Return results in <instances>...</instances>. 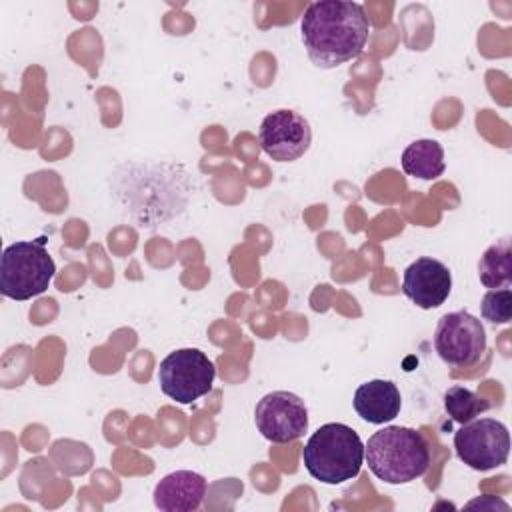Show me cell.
<instances>
[{
  "mask_svg": "<svg viewBox=\"0 0 512 512\" xmlns=\"http://www.w3.org/2000/svg\"><path fill=\"white\" fill-rule=\"evenodd\" d=\"M258 140L272 160L294 162L310 148L312 130L302 114L280 108L262 120Z\"/></svg>",
  "mask_w": 512,
  "mask_h": 512,
  "instance_id": "cell-9",
  "label": "cell"
},
{
  "mask_svg": "<svg viewBox=\"0 0 512 512\" xmlns=\"http://www.w3.org/2000/svg\"><path fill=\"white\" fill-rule=\"evenodd\" d=\"M488 408H490V402L486 398H482L474 390L458 386V384L450 386L444 394V410L458 424H466V422L478 418Z\"/></svg>",
  "mask_w": 512,
  "mask_h": 512,
  "instance_id": "cell-15",
  "label": "cell"
},
{
  "mask_svg": "<svg viewBox=\"0 0 512 512\" xmlns=\"http://www.w3.org/2000/svg\"><path fill=\"white\" fill-rule=\"evenodd\" d=\"M456 456L472 470H492L506 464L510 454V434L504 422L494 418H474L454 434Z\"/></svg>",
  "mask_w": 512,
  "mask_h": 512,
  "instance_id": "cell-7",
  "label": "cell"
},
{
  "mask_svg": "<svg viewBox=\"0 0 512 512\" xmlns=\"http://www.w3.org/2000/svg\"><path fill=\"white\" fill-rule=\"evenodd\" d=\"M482 318L492 324H508L512 318V290L498 288L488 290L480 304Z\"/></svg>",
  "mask_w": 512,
  "mask_h": 512,
  "instance_id": "cell-16",
  "label": "cell"
},
{
  "mask_svg": "<svg viewBox=\"0 0 512 512\" xmlns=\"http://www.w3.org/2000/svg\"><path fill=\"white\" fill-rule=\"evenodd\" d=\"M434 350L452 368H470L486 352L484 324L466 310L444 314L434 330Z\"/></svg>",
  "mask_w": 512,
  "mask_h": 512,
  "instance_id": "cell-6",
  "label": "cell"
},
{
  "mask_svg": "<svg viewBox=\"0 0 512 512\" xmlns=\"http://www.w3.org/2000/svg\"><path fill=\"white\" fill-rule=\"evenodd\" d=\"M302 460L314 480L322 484H342L360 474L364 442L354 428L342 422H328L308 438Z\"/></svg>",
  "mask_w": 512,
  "mask_h": 512,
  "instance_id": "cell-3",
  "label": "cell"
},
{
  "mask_svg": "<svg viewBox=\"0 0 512 512\" xmlns=\"http://www.w3.org/2000/svg\"><path fill=\"white\" fill-rule=\"evenodd\" d=\"M206 488L208 484L202 474L176 470L154 486V504L166 512H192L204 502Z\"/></svg>",
  "mask_w": 512,
  "mask_h": 512,
  "instance_id": "cell-11",
  "label": "cell"
},
{
  "mask_svg": "<svg viewBox=\"0 0 512 512\" xmlns=\"http://www.w3.org/2000/svg\"><path fill=\"white\" fill-rule=\"evenodd\" d=\"M356 414L370 424H384L394 420L402 408V396L392 380H368L354 392Z\"/></svg>",
  "mask_w": 512,
  "mask_h": 512,
  "instance_id": "cell-12",
  "label": "cell"
},
{
  "mask_svg": "<svg viewBox=\"0 0 512 512\" xmlns=\"http://www.w3.org/2000/svg\"><path fill=\"white\" fill-rule=\"evenodd\" d=\"M402 170L420 180H436L446 170L442 144L430 138L414 140L402 152Z\"/></svg>",
  "mask_w": 512,
  "mask_h": 512,
  "instance_id": "cell-13",
  "label": "cell"
},
{
  "mask_svg": "<svg viewBox=\"0 0 512 512\" xmlns=\"http://www.w3.org/2000/svg\"><path fill=\"white\" fill-rule=\"evenodd\" d=\"M370 472L386 484H408L430 466V446L422 432L408 426H384L364 444Z\"/></svg>",
  "mask_w": 512,
  "mask_h": 512,
  "instance_id": "cell-2",
  "label": "cell"
},
{
  "mask_svg": "<svg viewBox=\"0 0 512 512\" xmlns=\"http://www.w3.org/2000/svg\"><path fill=\"white\" fill-rule=\"evenodd\" d=\"M452 290V274L448 266L436 258L422 256L404 270L402 292L422 310L438 308Z\"/></svg>",
  "mask_w": 512,
  "mask_h": 512,
  "instance_id": "cell-10",
  "label": "cell"
},
{
  "mask_svg": "<svg viewBox=\"0 0 512 512\" xmlns=\"http://www.w3.org/2000/svg\"><path fill=\"white\" fill-rule=\"evenodd\" d=\"M254 422L266 440L288 444L308 430V408L300 396L288 390H276L258 400Z\"/></svg>",
  "mask_w": 512,
  "mask_h": 512,
  "instance_id": "cell-8",
  "label": "cell"
},
{
  "mask_svg": "<svg viewBox=\"0 0 512 512\" xmlns=\"http://www.w3.org/2000/svg\"><path fill=\"white\" fill-rule=\"evenodd\" d=\"M214 378V362L198 348L174 350L158 368L160 390L180 404H192L206 396L212 390Z\"/></svg>",
  "mask_w": 512,
  "mask_h": 512,
  "instance_id": "cell-5",
  "label": "cell"
},
{
  "mask_svg": "<svg viewBox=\"0 0 512 512\" xmlns=\"http://www.w3.org/2000/svg\"><path fill=\"white\" fill-rule=\"evenodd\" d=\"M56 274L44 240H22L4 248L0 258V292L12 300L42 294Z\"/></svg>",
  "mask_w": 512,
  "mask_h": 512,
  "instance_id": "cell-4",
  "label": "cell"
},
{
  "mask_svg": "<svg viewBox=\"0 0 512 512\" xmlns=\"http://www.w3.org/2000/svg\"><path fill=\"white\" fill-rule=\"evenodd\" d=\"M480 282L490 288H508L512 282V244L510 238H502L488 246L478 262Z\"/></svg>",
  "mask_w": 512,
  "mask_h": 512,
  "instance_id": "cell-14",
  "label": "cell"
},
{
  "mask_svg": "<svg viewBox=\"0 0 512 512\" xmlns=\"http://www.w3.org/2000/svg\"><path fill=\"white\" fill-rule=\"evenodd\" d=\"M300 32L308 58L318 68H336L362 54L370 20L358 2L320 0L304 10Z\"/></svg>",
  "mask_w": 512,
  "mask_h": 512,
  "instance_id": "cell-1",
  "label": "cell"
}]
</instances>
